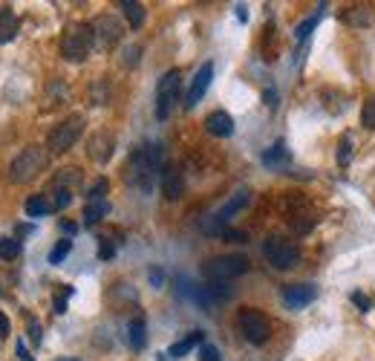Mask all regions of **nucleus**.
<instances>
[{"instance_id": "f257e3e1", "label": "nucleus", "mask_w": 375, "mask_h": 361, "mask_svg": "<svg viewBox=\"0 0 375 361\" xmlns=\"http://www.w3.org/2000/svg\"><path fill=\"white\" fill-rule=\"evenodd\" d=\"M162 168H165V151H162V144H139L130 154L125 179L133 188L150 194L153 185H156V174H162Z\"/></svg>"}, {"instance_id": "f03ea898", "label": "nucleus", "mask_w": 375, "mask_h": 361, "mask_svg": "<svg viewBox=\"0 0 375 361\" xmlns=\"http://www.w3.org/2000/svg\"><path fill=\"white\" fill-rule=\"evenodd\" d=\"M92 46H96V35H92L90 23H69L61 38V55L73 64H81L90 58Z\"/></svg>"}, {"instance_id": "7ed1b4c3", "label": "nucleus", "mask_w": 375, "mask_h": 361, "mask_svg": "<svg viewBox=\"0 0 375 361\" xmlns=\"http://www.w3.org/2000/svg\"><path fill=\"white\" fill-rule=\"evenodd\" d=\"M46 159H50V154H46L41 144H27L9 165V179L15 185H23V182H29L35 179L43 168H46Z\"/></svg>"}, {"instance_id": "20e7f679", "label": "nucleus", "mask_w": 375, "mask_h": 361, "mask_svg": "<svg viewBox=\"0 0 375 361\" xmlns=\"http://www.w3.org/2000/svg\"><path fill=\"white\" fill-rule=\"evenodd\" d=\"M246 272H248V257L243 254H222V257H211L202 263V275L211 283H228Z\"/></svg>"}, {"instance_id": "39448f33", "label": "nucleus", "mask_w": 375, "mask_h": 361, "mask_svg": "<svg viewBox=\"0 0 375 361\" xmlns=\"http://www.w3.org/2000/svg\"><path fill=\"white\" fill-rule=\"evenodd\" d=\"M263 257L271 263L274 269H292V266L300 263V246L292 243L289 237L271 234V237H266V243H263Z\"/></svg>"}, {"instance_id": "423d86ee", "label": "nucleus", "mask_w": 375, "mask_h": 361, "mask_svg": "<svg viewBox=\"0 0 375 361\" xmlns=\"http://www.w3.org/2000/svg\"><path fill=\"white\" fill-rule=\"evenodd\" d=\"M81 130H84V116H69L66 122H61L52 133H50V139H46V151L50 154H66L73 144L81 139Z\"/></svg>"}, {"instance_id": "0eeeda50", "label": "nucleus", "mask_w": 375, "mask_h": 361, "mask_svg": "<svg viewBox=\"0 0 375 361\" xmlns=\"http://www.w3.org/2000/svg\"><path fill=\"white\" fill-rule=\"evenodd\" d=\"M179 69H168L165 76L159 79V87H156V118L159 122H165V118L171 116L174 104L179 102Z\"/></svg>"}, {"instance_id": "6e6552de", "label": "nucleus", "mask_w": 375, "mask_h": 361, "mask_svg": "<svg viewBox=\"0 0 375 361\" xmlns=\"http://www.w3.org/2000/svg\"><path fill=\"white\" fill-rule=\"evenodd\" d=\"M237 327L248 344H266L269 335H271V324L260 309H243L240 318H237Z\"/></svg>"}, {"instance_id": "1a4fd4ad", "label": "nucleus", "mask_w": 375, "mask_h": 361, "mask_svg": "<svg viewBox=\"0 0 375 361\" xmlns=\"http://www.w3.org/2000/svg\"><path fill=\"white\" fill-rule=\"evenodd\" d=\"M90 27H92V35H96V46H101V50H113V46L122 41V32H125L122 23L115 18H110V15L96 18Z\"/></svg>"}, {"instance_id": "9d476101", "label": "nucleus", "mask_w": 375, "mask_h": 361, "mask_svg": "<svg viewBox=\"0 0 375 361\" xmlns=\"http://www.w3.org/2000/svg\"><path fill=\"white\" fill-rule=\"evenodd\" d=\"M315 298H318V289L312 283H292V286L283 289V304L289 309H303V306H309Z\"/></svg>"}, {"instance_id": "9b49d317", "label": "nucleus", "mask_w": 375, "mask_h": 361, "mask_svg": "<svg viewBox=\"0 0 375 361\" xmlns=\"http://www.w3.org/2000/svg\"><path fill=\"white\" fill-rule=\"evenodd\" d=\"M211 79H214V64H202L199 72H197V79H194V84H191V90H188V99H185V107L188 110H194L202 102V95L211 87Z\"/></svg>"}, {"instance_id": "f8f14e48", "label": "nucleus", "mask_w": 375, "mask_h": 361, "mask_svg": "<svg viewBox=\"0 0 375 361\" xmlns=\"http://www.w3.org/2000/svg\"><path fill=\"white\" fill-rule=\"evenodd\" d=\"M159 182H162V194H165L168 200L185 197V177H182L179 168L165 165V168H162V174H159Z\"/></svg>"}, {"instance_id": "ddd939ff", "label": "nucleus", "mask_w": 375, "mask_h": 361, "mask_svg": "<svg viewBox=\"0 0 375 361\" xmlns=\"http://www.w3.org/2000/svg\"><path fill=\"white\" fill-rule=\"evenodd\" d=\"M113 148H115V139H113V133H104V130H99L96 136L90 139V144H87V154L96 159V162H107L110 156H113Z\"/></svg>"}, {"instance_id": "4468645a", "label": "nucleus", "mask_w": 375, "mask_h": 361, "mask_svg": "<svg viewBox=\"0 0 375 361\" xmlns=\"http://www.w3.org/2000/svg\"><path fill=\"white\" fill-rule=\"evenodd\" d=\"M205 128H208V133H211V136L228 139V136L234 133V118H231L225 110H214V113H208Z\"/></svg>"}, {"instance_id": "2eb2a0df", "label": "nucleus", "mask_w": 375, "mask_h": 361, "mask_svg": "<svg viewBox=\"0 0 375 361\" xmlns=\"http://www.w3.org/2000/svg\"><path fill=\"white\" fill-rule=\"evenodd\" d=\"M46 200L52 203V211H64L69 203H73V191H69V185L55 179L50 188H46Z\"/></svg>"}, {"instance_id": "dca6fc26", "label": "nucleus", "mask_w": 375, "mask_h": 361, "mask_svg": "<svg viewBox=\"0 0 375 361\" xmlns=\"http://www.w3.org/2000/svg\"><path fill=\"white\" fill-rule=\"evenodd\" d=\"M17 29H20L17 15L9 6H3V9H0V43H9L17 35Z\"/></svg>"}, {"instance_id": "f3484780", "label": "nucleus", "mask_w": 375, "mask_h": 361, "mask_svg": "<svg viewBox=\"0 0 375 361\" xmlns=\"http://www.w3.org/2000/svg\"><path fill=\"white\" fill-rule=\"evenodd\" d=\"M263 165H266V168H286V165H289V148H286L283 139L274 142V148H269V151L263 154Z\"/></svg>"}, {"instance_id": "a211bd4d", "label": "nucleus", "mask_w": 375, "mask_h": 361, "mask_svg": "<svg viewBox=\"0 0 375 361\" xmlns=\"http://www.w3.org/2000/svg\"><path fill=\"white\" fill-rule=\"evenodd\" d=\"M205 344V335L199 332V329H194V332H188L182 341H176L171 350H168V355H174V358H182L185 353H191L194 347H202Z\"/></svg>"}, {"instance_id": "6ab92c4d", "label": "nucleus", "mask_w": 375, "mask_h": 361, "mask_svg": "<svg viewBox=\"0 0 375 361\" xmlns=\"http://www.w3.org/2000/svg\"><path fill=\"white\" fill-rule=\"evenodd\" d=\"M127 341H130L133 350H145V344H148V329H145V321H142V318H136V321L127 324Z\"/></svg>"}, {"instance_id": "aec40b11", "label": "nucleus", "mask_w": 375, "mask_h": 361, "mask_svg": "<svg viewBox=\"0 0 375 361\" xmlns=\"http://www.w3.org/2000/svg\"><path fill=\"white\" fill-rule=\"evenodd\" d=\"M122 12H125V18L133 29H139L145 23V6L139 4V0H122Z\"/></svg>"}, {"instance_id": "412c9836", "label": "nucleus", "mask_w": 375, "mask_h": 361, "mask_svg": "<svg viewBox=\"0 0 375 361\" xmlns=\"http://www.w3.org/2000/svg\"><path fill=\"white\" fill-rule=\"evenodd\" d=\"M104 214H110V203H107V200L87 203V208H84V223H87V226H96Z\"/></svg>"}, {"instance_id": "4be33fe9", "label": "nucleus", "mask_w": 375, "mask_h": 361, "mask_svg": "<svg viewBox=\"0 0 375 361\" xmlns=\"http://www.w3.org/2000/svg\"><path fill=\"white\" fill-rule=\"evenodd\" d=\"M50 211H52V203L46 200V194H35V197L27 200V214L29 217H46Z\"/></svg>"}, {"instance_id": "5701e85b", "label": "nucleus", "mask_w": 375, "mask_h": 361, "mask_svg": "<svg viewBox=\"0 0 375 361\" xmlns=\"http://www.w3.org/2000/svg\"><path fill=\"white\" fill-rule=\"evenodd\" d=\"M17 254H20V240L17 237H3V240H0V257L12 260Z\"/></svg>"}, {"instance_id": "b1692460", "label": "nucleus", "mask_w": 375, "mask_h": 361, "mask_svg": "<svg viewBox=\"0 0 375 361\" xmlns=\"http://www.w3.org/2000/svg\"><path fill=\"white\" fill-rule=\"evenodd\" d=\"M318 23H320V12H318V15H312V18H306V20H303L300 27L295 29V38H297V41H306V38L312 35V29H318Z\"/></svg>"}, {"instance_id": "393cba45", "label": "nucleus", "mask_w": 375, "mask_h": 361, "mask_svg": "<svg viewBox=\"0 0 375 361\" xmlns=\"http://www.w3.org/2000/svg\"><path fill=\"white\" fill-rule=\"evenodd\" d=\"M361 125L367 128V130H375V95L364 104V110H361Z\"/></svg>"}, {"instance_id": "a878e982", "label": "nucleus", "mask_w": 375, "mask_h": 361, "mask_svg": "<svg viewBox=\"0 0 375 361\" xmlns=\"http://www.w3.org/2000/svg\"><path fill=\"white\" fill-rule=\"evenodd\" d=\"M69 252H73V240H61V243H58V246L50 252V263H55V266H58V263H61V260H64Z\"/></svg>"}, {"instance_id": "bb28decb", "label": "nucleus", "mask_w": 375, "mask_h": 361, "mask_svg": "<svg viewBox=\"0 0 375 361\" xmlns=\"http://www.w3.org/2000/svg\"><path fill=\"white\" fill-rule=\"evenodd\" d=\"M107 188H110V182H107V179H99L96 185H92V188L87 191V203H96V200H104V194H107Z\"/></svg>"}, {"instance_id": "cd10ccee", "label": "nucleus", "mask_w": 375, "mask_h": 361, "mask_svg": "<svg viewBox=\"0 0 375 361\" xmlns=\"http://www.w3.org/2000/svg\"><path fill=\"white\" fill-rule=\"evenodd\" d=\"M349 159H353V139L344 136V142L338 144V162L341 165H349Z\"/></svg>"}, {"instance_id": "c85d7f7f", "label": "nucleus", "mask_w": 375, "mask_h": 361, "mask_svg": "<svg viewBox=\"0 0 375 361\" xmlns=\"http://www.w3.org/2000/svg\"><path fill=\"white\" fill-rule=\"evenodd\" d=\"M222 240H228V243H248V234L246 231H237V229H225L222 231Z\"/></svg>"}, {"instance_id": "c756f323", "label": "nucleus", "mask_w": 375, "mask_h": 361, "mask_svg": "<svg viewBox=\"0 0 375 361\" xmlns=\"http://www.w3.org/2000/svg\"><path fill=\"white\" fill-rule=\"evenodd\" d=\"M369 20H372V15L364 12L361 6H355V12H346V23H369Z\"/></svg>"}, {"instance_id": "7c9ffc66", "label": "nucleus", "mask_w": 375, "mask_h": 361, "mask_svg": "<svg viewBox=\"0 0 375 361\" xmlns=\"http://www.w3.org/2000/svg\"><path fill=\"white\" fill-rule=\"evenodd\" d=\"M199 358H202V361H222V358H220V350H217L214 344H202V347H199Z\"/></svg>"}, {"instance_id": "2f4dec72", "label": "nucleus", "mask_w": 375, "mask_h": 361, "mask_svg": "<svg viewBox=\"0 0 375 361\" xmlns=\"http://www.w3.org/2000/svg\"><path fill=\"white\" fill-rule=\"evenodd\" d=\"M69 295H73V286H66L61 295H55V312H58V315H64V312H66V298Z\"/></svg>"}, {"instance_id": "473e14b6", "label": "nucleus", "mask_w": 375, "mask_h": 361, "mask_svg": "<svg viewBox=\"0 0 375 361\" xmlns=\"http://www.w3.org/2000/svg\"><path fill=\"white\" fill-rule=\"evenodd\" d=\"M139 53H142V50H139L136 43L127 46V50H125V67H136L139 64Z\"/></svg>"}, {"instance_id": "72a5a7b5", "label": "nucleus", "mask_w": 375, "mask_h": 361, "mask_svg": "<svg viewBox=\"0 0 375 361\" xmlns=\"http://www.w3.org/2000/svg\"><path fill=\"white\" fill-rule=\"evenodd\" d=\"M27 327H29V339H32L35 344H41V339H43L41 324H38V321H32V318H27Z\"/></svg>"}, {"instance_id": "f704fd0d", "label": "nucleus", "mask_w": 375, "mask_h": 361, "mask_svg": "<svg viewBox=\"0 0 375 361\" xmlns=\"http://www.w3.org/2000/svg\"><path fill=\"white\" fill-rule=\"evenodd\" d=\"M113 254H115L113 243H110V240H107V237H101V246H99V257H101V260H110Z\"/></svg>"}, {"instance_id": "c9c22d12", "label": "nucleus", "mask_w": 375, "mask_h": 361, "mask_svg": "<svg viewBox=\"0 0 375 361\" xmlns=\"http://www.w3.org/2000/svg\"><path fill=\"white\" fill-rule=\"evenodd\" d=\"M353 304L361 306V312H369V306H372V301L367 295H361V292H353Z\"/></svg>"}, {"instance_id": "e433bc0d", "label": "nucleus", "mask_w": 375, "mask_h": 361, "mask_svg": "<svg viewBox=\"0 0 375 361\" xmlns=\"http://www.w3.org/2000/svg\"><path fill=\"white\" fill-rule=\"evenodd\" d=\"M150 283L159 289L162 283H165V272H162V269H150Z\"/></svg>"}, {"instance_id": "4c0bfd02", "label": "nucleus", "mask_w": 375, "mask_h": 361, "mask_svg": "<svg viewBox=\"0 0 375 361\" xmlns=\"http://www.w3.org/2000/svg\"><path fill=\"white\" fill-rule=\"evenodd\" d=\"M6 335H9V318L0 312V339H6Z\"/></svg>"}, {"instance_id": "58836bf2", "label": "nucleus", "mask_w": 375, "mask_h": 361, "mask_svg": "<svg viewBox=\"0 0 375 361\" xmlns=\"http://www.w3.org/2000/svg\"><path fill=\"white\" fill-rule=\"evenodd\" d=\"M17 355H20V361H35V358L27 353V347H23V341H17Z\"/></svg>"}, {"instance_id": "ea45409f", "label": "nucleus", "mask_w": 375, "mask_h": 361, "mask_svg": "<svg viewBox=\"0 0 375 361\" xmlns=\"http://www.w3.org/2000/svg\"><path fill=\"white\" fill-rule=\"evenodd\" d=\"M61 229H64L66 234H76V229H78V226H76V223H61Z\"/></svg>"}, {"instance_id": "a19ab883", "label": "nucleus", "mask_w": 375, "mask_h": 361, "mask_svg": "<svg viewBox=\"0 0 375 361\" xmlns=\"http://www.w3.org/2000/svg\"><path fill=\"white\" fill-rule=\"evenodd\" d=\"M237 18H240V20H243V23H246V20H248V12H246V6H237Z\"/></svg>"}, {"instance_id": "79ce46f5", "label": "nucleus", "mask_w": 375, "mask_h": 361, "mask_svg": "<svg viewBox=\"0 0 375 361\" xmlns=\"http://www.w3.org/2000/svg\"><path fill=\"white\" fill-rule=\"evenodd\" d=\"M58 361H78V358H58Z\"/></svg>"}]
</instances>
